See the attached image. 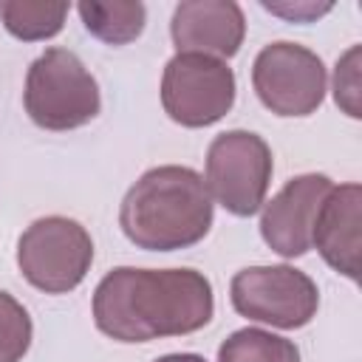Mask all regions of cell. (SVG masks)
<instances>
[{"mask_svg":"<svg viewBox=\"0 0 362 362\" xmlns=\"http://www.w3.org/2000/svg\"><path fill=\"white\" fill-rule=\"evenodd\" d=\"M93 238L90 232L65 215L37 218L17 240L20 274L45 294L74 291L90 272Z\"/></svg>","mask_w":362,"mask_h":362,"instance_id":"obj_5","label":"cell"},{"mask_svg":"<svg viewBox=\"0 0 362 362\" xmlns=\"http://www.w3.org/2000/svg\"><path fill=\"white\" fill-rule=\"evenodd\" d=\"M23 105L37 127L65 133L99 116L102 93L85 62L74 51L54 45L28 65Z\"/></svg>","mask_w":362,"mask_h":362,"instance_id":"obj_3","label":"cell"},{"mask_svg":"<svg viewBox=\"0 0 362 362\" xmlns=\"http://www.w3.org/2000/svg\"><path fill=\"white\" fill-rule=\"evenodd\" d=\"M274 158L263 136L252 130L218 133L206 147L204 184L215 204L235 218H252L266 204Z\"/></svg>","mask_w":362,"mask_h":362,"instance_id":"obj_4","label":"cell"},{"mask_svg":"<svg viewBox=\"0 0 362 362\" xmlns=\"http://www.w3.org/2000/svg\"><path fill=\"white\" fill-rule=\"evenodd\" d=\"M235 71L204 54H175L161 74V107L181 127H209L235 105Z\"/></svg>","mask_w":362,"mask_h":362,"instance_id":"obj_8","label":"cell"},{"mask_svg":"<svg viewBox=\"0 0 362 362\" xmlns=\"http://www.w3.org/2000/svg\"><path fill=\"white\" fill-rule=\"evenodd\" d=\"M175 54L232 59L246 37V17L235 0H181L170 20Z\"/></svg>","mask_w":362,"mask_h":362,"instance_id":"obj_10","label":"cell"},{"mask_svg":"<svg viewBox=\"0 0 362 362\" xmlns=\"http://www.w3.org/2000/svg\"><path fill=\"white\" fill-rule=\"evenodd\" d=\"M362 48L351 45L334 65V102L351 119L362 116Z\"/></svg>","mask_w":362,"mask_h":362,"instance_id":"obj_16","label":"cell"},{"mask_svg":"<svg viewBox=\"0 0 362 362\" xmlns=\"http://www.w3.org/2000/svg\"><path fill=\"white\" fill-rule=\"evenodd\" d=\"M76 11L90 37L105 45H127L147 25V8L139 0H82Z\"/></svg>","mask_w":362,"mask_h":362,"instance_id":"obj_12","label":"cell"},{"mask_svg":"<svg viewBox=\"0 0 362 362\" xmlns=\"http://www.w3.org/2000/svg\"><path fill=\"white\" fill-rule=\"evenodd\" d=\"M260 6L269 14L283 17L288 23H314L334 8V3H314V0H263Z\"/></svg>","mask_w":362,"mask_h":362,"instance_id":"obj_17","label":"cell"},{"mask_svg":"<svg viewBox=\"0 0 362 362\" xmlns=\"http://www.w3.org/2000/svg\"><path fill=\"white\" fill-rule=\"evenodd\" d=\"M252 88L274 116H311L325 99L328 71L320 54L300 42L277 40L257 51L252 62Z\"/></svg>","mask_w":362,"mask_h":362,"instance_id":"obj_7","label":"cell"},{"mask_svg":"<svg viewBox=\"0 0 362 362\" xmlns=\"http://www.w3.org/2000/svg\"><path fill=\"white\" fill-rule=\"evenodd\" d=\"M96 328L116 342L187 337L212 322V283L198 269L116 266L93 288Z\"/></svg>","mask_w":362,"mask_h":362,"instance_id":"obj_1","label":"cell"},{"mask_svg":"<svg viewBox=\"0 0 362 362\" xmlns=\"http://www.w3.org/2000/svg\"><path fill=\"white\" fill-rule=\"evenodd\" d=\"M34 339V322L28 308L0 288V362H20Z\"/></svg>","mask_w":362,"mask_h":362,"instance_id":"obj_15","label":"cell"},{"mask_svg":"<svg viewBox=\"0 0 362 362\" xmlns=\"http://www.w3.org/2000/svg\"><path fill=\"white\" fill-rule=\"evenodd\" d=\"M229 300L232 308L252 322L294 331L317 317L320 288L305 272L288 263L246 266L235 272L229 283Z\"/></svg>","mask_w":362,"mask_h":362,"instance_id":"obj_6","label":"cell"},{"mask_svg":"<svg viewBox=\"0 0 362 362\" xmlns=\"http://www.w3.org/2000/svg\"><path fill=\"white\" fill-rule=\"evenodd\" d=\"M215 221V201L192 167L161 164L136 178L119 204L124 238L144 252H175L201 243Z\"/></svg>","mask_w":362,"mask_h":362,"instance_id":"obj_2","label":"cell"},{"mask_svg":"<svg viewBox=\"0 0 362 362\" xmlns=\"http://www.w3.org/2000/svg\"><path fill=\"white\" fill-rule=\"evenodd\" d=\"M68 11L71 6L57 0H3L0 3L3 28L23 42H40V40L57 37L68 20Z\"/></svg>","mask_w":362,"mask_h":362,"instance_id":"obj_13","label":"cell"},{"mask_svg":"<svg viewBox=\"0 0 362 362\" xmlns=\"http://www.w3.org/2000/svg\"><path fill=\"white\" fill-rule=\"evenodd\" d=\"M218 362H300L294 339L266 328H238L218 345Z\"/></svg>","mask_w":362,"mask_h":362,"instance_id":"obj_14","label":"cell"},{"mask_svg":"<svg viewBox=\"0 0 362 362\" xmlns=\"http://www.w3.org/2000/svg\"><path fill=\"white\" fill-rule=\"evenodd\" d=\"M359 229H362V187L356 181L334 184L322 201L311 235V249L342 277H359Z\"/></svg>","mask_w":362,"mask_h":362,"instance_id":"obj_11","label":"cell"},{"mask_svg":"<svg viewBox=\"0 0 362 362\" xmlns=\"http://www.w3.org/2000/svg\"><path fill=\"white\" fill-rule=\"evenodd\" d=\"M334 181L325 173H303L288 178L272 201L260 206V238L280 257H303L311 249L317 212Z\"/></svg>","mask_w":362,"mask_h":362,"instance_id":"obj_9","label":"cell"},{"mask_svg":"<svg viewBox=\"0 0 362 362\" xmlns=\"http://www.w3.org/2000/svg\"><path fill=\"white\" fill-rule=\"evenodd\" d=\"M153 362H206V359L201 354H164V356H158Z\"/></svg>","mask_w":362,"mask_h":362,"instance_id":"obj_18","label":"cell"}]
</instances>
